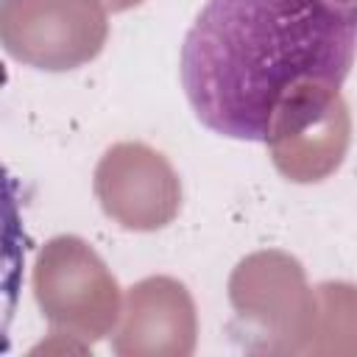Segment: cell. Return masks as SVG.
<instances>
[{
    "label": "cell",
    "mask_w": 357,
    "mask_h": 357,
    "mask_svg": "<svg viewBox=\"0 0 357 357\" xmlns=\"http://www.w3.org/2000/svg\"><path fill=\"white\" fill-rule=\"evenodd\" d=\"M296 354L357 357V284L321 282L312 287V310Z\"/></svg>",
    "instance_id": "cell-8"
},
{
    "label": "cell",
    "mask_w": 357,
    "mask_h": 357,
    "mask_svg": "<svg viewBox=\"0 0 357 357\" xmlns=\"http://www.w3.org/2000/svg\"><path fill=\"white\" fill-rule=\"evenodd\" d=\"M109 39L103 0H3L0 42L6 53L45 73H67L100 56Z\"/></svg>",
    "instance_id": "cell-4"
},
{
    "label": "cell",
    "mask_w": 357,
    "mask_h": 357,
    "mask_svg": "<svg viewBox=\"0 0 357 357\" xmlns=\"http://www.w3.org/2000/svg\"><path fill=\"white\" fill-rule=\"evenodd\" d=\"M95 198L106 218L128 231H156L181 209V181L165 153L145 142H114L92 176Z\"/></svg>",
    "instance_id": "cell-6"
},
{
    "label": "cell",
    "mask_w": 357,
    "mask_h": 357,
    "mask_svg": "<svg viewBox=\"0 0 357 357\" xmlns=\"http://www.w3.org/2000/svg\"><path fill=\"white\" fill-rule=\"evenodd\" d=\"M354 56L357 0H209L181 45V86L209 131L265 142L290 89L343 86Z\"/></svg>",
    "instance_id": "cell-1"
},
{
    "label": "cell",
    "mask_w": 357,
    "mask_h": 357,
    "mask_svg": "<svg viewBox=\"0 0 357 357\" xmlns=\"http://www.w3.org/2000/svg\"><path fill=\"white\" fill-rule=\"evenodd\" d=\"M31 287L50 326L84 343L106 337L123 315L114 273L75 234H56L39 248Z\"/></svg>",
    "instance_id": "cell-2"
},
{
    "label": "cell",
    "mask_w": 357,
    "mask_h": 357,
    "mask_svg": "<svg viewBox=\"0 0 357 357\" xmlns=\"http://www.w3.org/2000/svg\"><path fill=\"white\" fill-rule=\"evenodd\" d=\"M198 343V312L184 282L145 276L128 287L112 349L120 357H190Z\"/></svg>",
    "instance_id": "cell-7"
},
{
    "label": "cell",
    "mask_w": 357,
    "mask_h": 357,
    "mask_svg": "<svg viewBox=\"0 0 357 357\" xmlns=\"http://www.w3.org/2000/svg\"><path fill=\"white\" fill-rule=\"evenodd\" d=\"M265 145L273 167L293 184H318L346 159L351 112L340 86L301 84L273 109Z\"/></svg>",
    "instance_id": "cell-3"
},
{
    "label": "cell",
    "mask_w": 357,
    "mask_h": 357,
    "mask_svg": "<svg viewBox=\"0 0 357 357\" xmlns=\"http://www.w3.org/2000/svg\"><path fill=\"white\" fill-rule=\"evenodd\" d=\"M142 0H103V6L112 11V14H120V11H128L134 6H139Z\"/></svg>",
    "instance_id": "cell-9"
},
{
    "label": "cell",
    "mask_w": 357,
    "mask_h": 357,
    "mask_svg": "<svg viewBox=\"0 0 357 357\" xmlns=\"http://www.w3.org/2000/svg\"><path fill=\"white\" fill-rule=\"evenodd\" d=\"M229 301L262 337L254 351L296 354L312 310V287L296 257L276 248L243 257L229 276Z\"/></svg>",
    "instance_id": "cell-5"
}]
</instances>
